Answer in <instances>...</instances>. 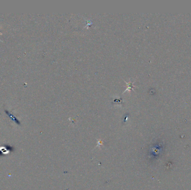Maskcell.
Segmentation results:
<instances>
[{"label": "cell", "mask_w": 191, "mask_h": 190, "mask_svg": "<svg viewBox=\"0 0 191 190\" xmlns=\"http://www.w3.org/2000/svg\"><path fill=\"white\" fill-rule=\"evenodd\" d=\"M2 33L0 32V35H2ZM0 41H2L1 40V39H0Z\"/></svg>", "instance_id": "6da1fadb"}]
</instances>
